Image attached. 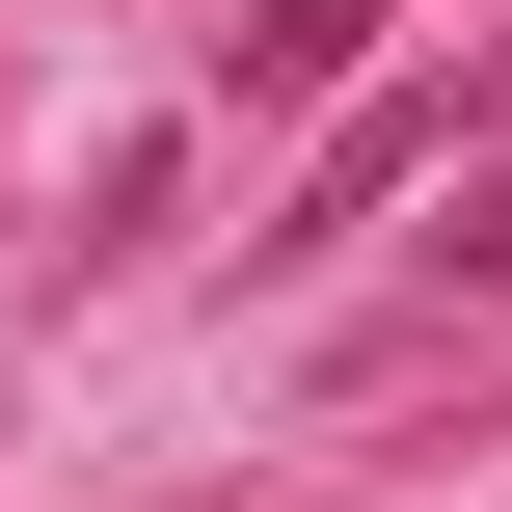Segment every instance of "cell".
Segmentation results:
<instances>
[{
  "label": "cell",
  "mask_w": 512,
  "mask_h": 512,
  "mask_svg": "<svg viewBox=\"0 0 512 512\" xmlns=\"http://www.w3.org/2000/svg\"><path fill=\"white\" fill-rule=\"evenodd\" d=\"M459 162H486V108H459V81H351V108H324V162H297V216H270V243H351V216H378V189H459Z\"/></svg>",
  "instance_id": "1"
},
{
  "label": "cell",
  "mask_w": 512,
  "mask_h": 512,
  "mask_svg": "<svg viewBox=\"0 0 512 512\" xmlns=\"http://www.w3.org/2000/svg\"><path fill=\"white\" fill-rule=\"evenodd\" d=\"M378 81V0H243V108H351Z\"/></svg>",
  "instance_id": "2"
},
{
  "label": "cell",
  "mask_w": 512,
  "mask_h": 512,
  "mask_svg": "<svg viewBox=\"0 0 512 512\" xmlns=\"http://www.w3.org/2000/svg\"><path fill=\"white\" fill-rule=\"evenodd\" d=\"M459 297H512V162H459V243H432Z\"/></svg>",
  "instance_id": "3"
}]
</instances>
